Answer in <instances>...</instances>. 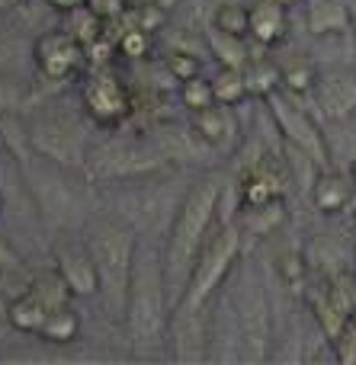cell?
Here are the masks:
<instances>
[{
  "mask_svg": "<svg viewBox=\"0 0 356 365\" xmlns=\"http://www.w3.org/2000/svg\"><path fill=\"white\" fill-rule=\"evenodd\" d=\"M222 182L215 177L196 180L186 195L180 199L177 212H173L171 225L164 231L161 250H164V276H167V292H171V304L177 308L180 295L186 289L196 257L203 244L209 240L212 227L218 225V212H222Z\"/></svg>",
  "mask_w": 356,
  "mask_h": 365,
  "instance_id": "1",
  "label": "cell"
},
{
  "mask_svg": "<svg viewBox=\"0 0 356 365\" xmlns=\"http://www.w3.org/2000/svg\"><path fill=\"white\" fill-rule=\"evenodd\" d=\"M171 314L173 304L164 276V250L138 244L126 304V327L135 356H154L158 349H164V343L171 340Z\"/></svg>",
  "mask_w": 356,
  "mask_h": 365,
  "instance_id": "2",
  "label": "cell"
},
{
  "mask_svg": "<svg viewBox=\"0 0 356 365\" xmlns=\"http://www.w3.org/2000/svg\"><path fill=\"white\" fill-rule=\"evenodd\" d=\"M83 240L90 247V257L96 266V282H100L103 311L109 321H126V304L128 289H132V269L135 257H138V234L126 218H113V215H100L90 218L83 227Z\"/></svg>",
  "mask_w": 356,
  "mask_h": 365,
  "instance_id": "3",
  "label": "cell"
},
{
  "mask_svg": "<svg viewBox=\"0 0 356 365\" xmlns=\"http://www.w3.org/2000/svg\"><path fill=\"white\" fill-rule=\"evenodd\" d=\"M241 250H244V234L238 231L235 218L218 221L212 227L209 240L203 244V250H199L196 266H193L190 279H186V289L173 311H180V314H203V311H209V304L225 289L231 272L238 269Z\"/></svg>",
  "mask_w": 356,
  "mask_h": 365,
  "instance_id": "4",
  "label": "cell"
},
{
  "mask_svg": "<svg viewBox=\"0 0 356 365\" xmlns=\"http://www.w3.org/2000/svg\"><path fill=\"white\" fill-rule=\"evenodd\" d=\"M167 151L158 141L135 138V135H113V138L96 141L87 148V177L103 182H126L135 177H151V173L164 170Z\"/></svg>",
  "mask_w": 356,
  "mask_h": 365,
  "instance_id": "5",
  "label": "cell"
},
{
  "mask_svg": "<svg viewBox=\"0 0 356 365\" xmlns=\"http://www.w3.org/2000/svg\"><path fill=\"white\" fill-rule=\"evenodd\" d=\"M235 308L238 336H241V359L263 362L270 356V302L267 289L254 269H241L235 276V289L228 292Z\"/></svg>",
  "mask_w": 356,
  "mask_h": 365,
  "instance_id": "6",
  "label": "cell"
},
{
  "mask_svg": "<svg viewBox=\"0 0 356 365\" xmlns=\"http://www.w3.org/2000/svg\"><path fill=\"white\" fill-rule=\"evenodd\" d=\"M267 106L273 113V122L280 128V135L286 138V145L305 151L312 160H318L321 167H327V138H325V122L302 106V96H293L286 90H273L267 96Z\"/></svg>",
  "mask_w": 356,
  "mask_h": 365,
  "instance_id": "7",
  "label": "cell"
},
{
  "mask_svg": "<svg viewBox=\"0 0 356 365\" xmlns=\"http://www.w3.org/2000/svg\"><path fill=\"white\" fill-rule=\"evenodd\" d=\"M26 145L45 160L55 164H81L87 160V141L83 132L71 119L55 113H39L26 119Z\"/></svg>",
  "mask_w": 356,
  "mask_h": 365,
  "instance_id": "8",
  "label": "cell"
},
{
  "mask_svg": "<svg viewBox=\"0 0 356 365\" xmlns=\"http://www.w3.org/2000/svg\"><path fill=\"white\" fill-rule=\"evenodd\" d=\"M29 61L39 77L51 83H68L87 64V45L68 29H49L32 38Z\"/></svg>",
  "mask_w": 356,
  "mask_h": 365,
  "instance_id": "9",
  "label": "cell"
},
{
  "mask_svg": "<svg viewBox=\"0 0 356 365\" xmlns=\"http://www.w3.org/2000/svg\"><path fill=\"white\" fill-rule=\"evenodd\" d=\"M81 106L100 128H116L132 113V96L113 68H96L81 83Z\"/></svg>",
  "mask_w": 356,
  "mask_h": 365,
  "instance_id": "10",
  "label": "cell"
},
{
  "mask_svg": "<svg viewBox=\"0 0 356 365\" xmlns=\"http://www.w3.org/2000/svg\"><path fill=\"white\" fill-rule=\"evenodd\" d=\"M190 128L199 141H203L205 151L212 154H235L244 141V125L238 119V106H228V103H212L205 109H196L190 113Z\"/></svg>",
  "mask_w": 356,
  "mask_h": 365,
  "instance_id": "11",
  "label": "cell"
},
{
  "mask_svg": "<svg viewBox=\"0 0 356 365\" xmlns=\"http://www.w3.org/2000/svg\"><path fill=\"white\" fill-rule=\"evenodd\" d=\"M312 113L321 122H340L356 115V74L347 68H318V81H315L312 93Z\"/></svg>",
  "mask_w": 356,
  "mask_h": 365,
  "instance_id": "12",
  "label": "cell"
},
{
  "mask_svg": "<svg viewBox=\"0 0 356 365\" xmlns=\"http://www.w3.org/2000/svg\"><path fill=\"white\" fill-rule=\"evenodd\" d=\"M51 259H55V272L64 279V285L71 289L74 298H93L100 292V282H96V266L93 257H90L87 240H58L55 250H51Z\"/></svg>",
  "mask_w": 356,
  "mask_h": 365,
  "instance_id": "13",
  "label": "cell"
},
{
  "mask_svg": "<svg viewBox=\"0 0 356 365\" xmlns=\"http://www.w3.org/2000/svg\"><path fill=\"white\" fill-rule=\"evenodd\" d=\"M353 182L356 177L344 167H321L318 177H315L312 189V205L325 215H340V212H350V199H353Z\"/></svg>",
  "mask_w": 356,
  "mask_h": 365,
  "instance_id": "14",
  "label": "cell"
},
{
  "mask_svg": "<svg viewBox=\"0 0 356 365\" xmlns=\"http://www.w3.org/2000/svg\"><path fill=\"white\" fill-rule=\"evenodd\" d=\"M51 311H55V308H49V304H45L32 289H23V292H16V295L6 298V311H4V314H6V324H10L16 334L39 336Z\"/></svg>",
  "mask_w": 356,
  "mask_h": 365,
  "instance_id": "15",
  "label": "cell"
},
{
  "mask_svg": "<svg viewBox=\"0 0 356 365\" xmlns=\"http://www.w3.org/2000/svg\"><path fill=\"white\" fill-rule=\"evenodd\" d=\"M289 32V6L280 0H257L250 6V38L263 48L280 45Z\"/></svg>",
  "mask_w": 356,
  "mask_h": 365,
  "instance_id": "16",
  "label": "cell"
},
{
  "mask_svg": "<svg viewBox=\"0 0 356 365\" xmlns=\"http://www.w3.org/2000/svg\"><path fill=\"white\" fill-rule=\"evenodd\" d=\"M305 26L312 36H340L350 29V10L344 0H308Z\"/></svg>",
  "mask_w": 356,
  "mask_h": 365,
  "instance_id": "17",
  "label": "cell"
},
{
  "mask_svg": "<svg viewBox=\"0 0 356 365\" xmlns=\"http://www.w3.org/2000/svg\"><path fill=\"white\" fill-rule=\"evenodd\" d=\"M209 29L225 32V36L250 38V6L238 4V0H222V4L212 10Z\"/></svg>",
  "mask_w": 356,
  "mask_h": 365,
  "instance_id": "18",
  "label": "cell"
},
{
  "mask_svg": "<svg viewBox=\"0 0 356 365\" xmlns=\"http://www.w3.org/2000/svg\"><path fill=\"white\" fill-rule=\"evenodd\" d=\"M39 336L49 343H58V346H61V343H74L77 336H81V314L71 308V302L61 304V308H55L49 314V321H45Z\"/></svg>",
  "mask_w": 356,
  "mask_h": 365,
  "instance_id": "19",
  "label": "cell"
},
{
  "mask_svg": "<svg viewBox=\"0 0 356 365\" xmlns=\"http://www.w3.org/2000/svg\"><path fill=\"white\" fill-rule=\"evenodd\" d=\"M205 42H209L212 55L222 61V68H248L250 55H248V38L238 36H225V32L209 29L205 32Z\"/></svg>",
  "mask_w": 356,
  "mask_h": 365,
  "instance_id": "20",
  "label": "cell"
},
{
  "mask_svg": "<svg viewBox=\"0 0 356 365\" xmlns=\"http://www.w3.org/2000/svg\"><path fill=\"white\" fill-rule=\"evenodd\" d=\"M212 87H215V100L228 103V106H241L250 96V83H248V71L244 68H222L212 77Z\"/></svg>",
  "mask_w": 356,
  "mask_h": 365,
  "instance_id": "21",
  "label": "cell"
},
{
  "mask_svg": "<svg viewBox=\"0 0 356 365\" xmlns=\"http://www.w3.org/2000/svg\"><path fill=\"white\" fill-rule=\"evenodd\" d=\"M26 51H32V45H26L13 26L0 23V74H19Z\"/></svg>",
  "mask_w": 356,
  "mask_h": 365,
  "instance_id": "22",
  "label": "cell"
},
{
  "mask_svg": "<svg viewBox=\"0 0 356 365\" xmlns=\"http://www.w3.org/2000/svg\"><path fill=\"white\" fill-rule=\"evenodd\" d=\"M177 100L186 113H196V109H205L215 103V87H212V77H203V74H193L186 81H180V90H177Z\"/></svg>",
  "mask_w": 356,
  "mask_h": 365,
  "instance_id": "23",
  "label": "cell"
},
{
  "mask_svg": "<svg viewBox=\"0 0 356 365\" xmlns=\"http://www.w3.org/2000/svg\"><path fill=\"white\" fill-rule=\"evenodd\" d=\"M315 81H318V68H315V64H295V68L283 71L280 87L293 96H308L315 87Z\"/></svg>",
  "mask_w": 356,
  "mask_h": 365,
  "instance_id": "24",
  "label": "cell"
},
{
  "mask_svg": "<svg viewBox=\"0 0 356 365\" xmlns=\"http://www.w3.org/2000/svg\"><path fill=\"white\" fill-rule=\"evenodd\" d=\"M26 96H29V83L19 81L16 74H0V113L23 109Z\"/></svg>",
  "mask_w": 356,
  "mask_h": 365,
  "instance_id": "25",
  "label": "cell"
},
{
  "mask_svg": "<svg viewBox=\"0 0 356 365\" xmlns=\"http://www.w3.org/2000/svg\"><path fill=\"white\" fill-rule=\"evenodd\" d=\"M90 13H93L100 23H116V19L128 16V10H132V0H87Z\"/></svg>",
  "mask_w": 356,
  "mask_h": 365,
  "instance_id": "26",
  "label": "cell"
},
{
  "mask_svg": "<svg viewBox=\"0 0 356 365\" xmlns=\"http://www.w3.org/2000/svg\"><path fill=\"white\" fill-rule=\"evenodd\" d=\"M148 45H151V32L138 29V26H132V29L119 38V51L126 58H145L148 55Z\"/></svg>",
  "mask_w": 356,
  "mask_h": 365,
  "instance_id": "27",
  "label": "cell"
},
{
  "mask_svg": "<svg viewBox=\"0 0 356 365\" xmlns=\"http://www.w3.org/2000/svg\"><path fill=\"white\" fill-rule=\"evenodd\" d=\"M167 68H171V74H173V81H186V77H193V74H199V61L193 55H186V51H173L171 55V61H167Z\"/></svg>",
  "mask_w": 356,
  "mask_h": 365,
  "instance_id": "28",
  "label": "cell"
},
{
  "mask_svg": "<svg viewBox=\"0 0 356 365\" xmlns=\"http://www.w3.org/2000/svg\"><path fill=\"white\" fill-rule=\"evenodd\" d=\"M19 269H23V266H19V259L13 257V253L6 250L4 244H0V292L10 289V285H13V276H16Z\"/></svg>",
  "mask_w": 356,
  "mask_h": 365,
  "instance_id": "29",
  "label": "cell"
},
{
  "mask_svg": "<svg viewBox=\"0 0 356 365\" xmlns=\"http://www.w3.org/2000/svg\"><path fill=\"white\" fill-rule=\"evenodd\" d=\"M45 4H49L55 13H71V10H77V6H83L87 0H45Z\"/></svg>",
  "mask_w": 356,
  "mask_h": 365,
  "instance_id": "30",
  "label": "cell"
},
{
  "mask_svg": "<svg viewBox=\"0 0 356 365\" xmlns=\"http://www.w3.org/2000/svg\"><path fill=\"white\" fill-rule=\"evenodd\" d=\"M158 4L164 6L167 13H173V10H177V6H180V4H183V0H158Z\"/></svg>",
  "mask_w": 356,
  "mask_h": 365,
  "instance_id": "31",
  "label": "cell"
},
{
  "mask_svg": "<svg viewBox=\"0 0 356 365\" xmlns=\"http://www.w3.org/2000/svg\"><path fill=\"white\" fill-rule=\"evenodd\" d=\"M350 212H353V218H356V182H353V199H350Z\"/></svg>",
  "mask_w": 356,
  "mask_h": 365,
  "instance_id": "32",
  "label": "cell"
},
{
  "mask_svg": "<svg viewBox=\"0 0 356 365\" xmlns=\"http://www.w3.org/2000/svg\"><path fill=\"white\" fill-rule=\"evenodd\" d=\"M350 173H353V177H356V160H353V164H350Z\"/></svg>",
  "mask_w": 356,
  "mask_h": 365,
  "instance_id": "33",
  "label": "cell"
},
{
  "mask_svg": "<svg viewBox=\"0 0 356 365\" xmlns=\"http://www.w3.org/2000/svg\"><path fill=\"white\" fill-rule=\"evenodd\" d=\"M0 212H4V195H0Z\"/></svg>",
  "mask_w": 356,
  "mask_h": 365,
  "instance_id": "34",
  "label": "cell"
},
{
  "mask_svg": "<svg viewBox=\"0 0 356 365\" xmlns=\"http://www.w3.org/2000/svg\"><path fill=\"white\" fill-rule=\"evenodd\" d=\"M10 4H26V0H10Z\"/></svg>",
  "mask_w": 356,
  "mask_h": 365,
  "instance_id": "35",
  "label": "cell"
},
{
  "mask_svg": "<svg viewBox=\"0 0 356 365\" xmlns=\"http://www.w3.org/2000/svg\"><path fill=\"white\" fill-rule=\"evenodd\" d=\"M353 36H356V29H353Z\"/></svg>",
  "mask_w": 356,
  "mask_h": 365,
  "instance_id": "36",
  "label": "cell"
},
{
  "mask_svg": "<svg viewBox=\"0 0 356 365\" xmlns=\"http://www.w3.org/2000/svg\"><path fill=\"white\" fill-rule=\"evenodd\" d=\"M0 141H4V138H0Z\"/></svg>",
  "mask_w": 356,
  "mask_h": 365,
  "instance_id": "37",
  "label": "cell"
}]
</instances>
